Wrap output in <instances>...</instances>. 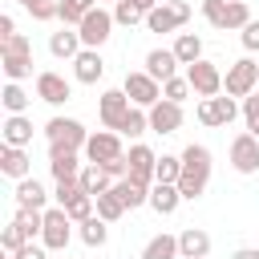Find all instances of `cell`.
I'll use <instances>...</instances> for the list:
<instances>
[{
  "mask_svg": "<svg viewBox=\"0 0 259 259\" xmlns=\"http://www.w3.org/2000/svg\"><path fill=\"white\" fill-rule=\"evenodd\" d=\"M210 166H214V158H210V150H206L202 142H190V146L182 150V174H178L182 202H194V198H202V194H206Z\"/></svg>",
  "mask_w": 259,
  "mask_h": 259,
  "instance_id": "cell-1",
  "label": "cell"
},
{
  "mask_svg": "<svg viewBox=\"0 0 259 259\" xmlns=\"http://www.w3.org/2000/svg\"><path fill=\"white\" fill-rule=\"evenodd\" d=\"M45 138H49V146H57V150H85L89 130H85L77 117H49V121H45Z\"/></svg>",
  "mask_w": 259,
  "mask_h": 259,
  "instance_id": "cell-2",
  "label": "cell"
},
{
  "mask_svg": "<svg viewBox=\"0 0 259 259\" xmlns=\"http://www.w3.org/2000/svg\"><path fill=\"white\" fill-rule=\"evenodd\" d=\"M259 85V65L251 57H239L227 65V77H223V93L227 97H251Z\"/></svg>",
  "mask_w": 259,
  "mask_h": 259,
  "instance_id": "cell-3",
  "label": "cell"
},
{
  "mask_svg": "<svg viewBox=\"0 0 259 259\" xmlns=\"http://www.w3.org/2000/svg\"><path fill=\"white\" fill-rule=\"evenodd\" d=\"M239 113H243V105H239L235 97H223V93L198 101V121H202L206 130H223V125H231Z\"/></svg>",
  "mask_w": 259,
  "mask_h": 259,
  "instance_id": "cell-4",
  "label": "cell"
},
{
  "mask_svg": "<svg viewBox=\"0 0 259 259\" xmlns=\"http://www.w3.org/2000/svg\"><path fill=\"white\" fill-rule=\"evenodd\" d=\"M73 239V219L65 206H45V231H40V243L49 251H65Z\"/></svg>",
  "mask_w": 259,
  "mask_h": 259,
  "instance_id": "cell-5",
  "label": "cell"
},
{
  "mask_svg": "<svg viewBox=\"0 0 259 259\" xmlns=\"http://www.w3.org/2000/svg\"><path fill=\"white\" fill-rule=\"evenodd\" d=\"M190 20V4L186 0H162L154 12H146V28L150 32H174Z\"/></svg>",
  "mask_w": 259,
  "mask_h": 259,
  "instance_id": "cell-6",
  "label": "cell"
},
{
  "mask_svg": "<svg viewBox=\"0 0 259 259\" xmlns=\"http://www.w3.org/2000/svg\"><path fill=\"white\" fill-rule=\"evenodd\" d=\"M113 24H117V20H113V12H105V8L97 4V8H93V12H89L81 24H77L81 45H85V49H101V45L113 36Z\"/></svg>",
  "mask_w": 259,
  "mask_h": 259,
  "instance_id": "cell-7",
  "label": "cell"
},
{
  "mask_svg": "<svg viewBox=\"0 0 259 259\" xmlns=\"http://www.w3.org/2000/svg\"><path fill=\"white\" fill-rule=\"evenodd\" d=\"M186 81H190V89H194L198 97H219V93H223V73H219V65L206 61V57H198L194 65H186Z\"/></svg>",
  "mask_w": 259,
  "mask_h": 259,
  "instance_id": "cell-8",
  "label": "cell"
},
{
  "mask_svg": "<svg viewBox=\"0 0 259 259\" xmlns=\"http://www.w3.org/2000/svg\"><path fill=\"white\" fill-rule=\"evenodd\" d=\"M121 89H125V97H130L134 105H142V109H150L154 101H162V81H154L146 69H138V73H125Z\"/></svg>",
  "mask_w": 259,
  "mask_h": 259,
  "instance_id": "cell-9",
  "label": "cell"
},
{
  "mask_svg": "<svg viewBox=\"0 0 259 259\" xmlns=\"http://www.w3.org/2000/svg\"><path fill=\"white\" fill-rule=\"evenodd\" d=\"M85 158L89 162H113V158H125V150H121V134L117 130H97V134H89V142H85Z\"/></svg>",
  "mask_w": 259,
  "mask_h": 259,
  "instance_id": "cell-10",
  "label": "cell"
},
{
  "mask_svg": "<svg viewBox=\"0 0 259 259\" xmlns=\"http://www.w3.org/2000/svg\"><path fill=\"white\" fill-rule=\"evenodd\" d=\"M36 97H40L45 105H65V101L73 97V85H69L61 73L45 69V73H36Z\"/></svg>",
  "mask_w": 259,
  "mask_h": 259,
  "instance_id": "cell-11",
  "label": "cell"
},
{
  "mask_svg": "<svg viewBox=\"0 0 259 259\" xmlns=\"http://www.w3.org/2000/svg\"><path fill=\"white\" fill-rule=\"evenodd\" d=\"M130 105H134V101L125 97V89H105V93L97 97V117H101V125H105V130H117V121L125 117Z\"/></svg>",
  "mask_w": 259,
  "mask_h": 259,
  "instance_id": "cell-12",
  "label": "cell"
},
{
  "mask_svg": "<svg viewBox=\"0 0 259 259\" xmlns=\"http://www.w3.org/2000/svg\"><path fill=\"white\" fill-rule=\"evenodd\" d=\"M231 166L239 174H255L259 170V138L255 134H239L231 142Z\"/></svg>",
  "mask_w": 259,
  "mask_h": 259,
  "instance_id": "cell-13",
  "label": "cell"
},
{
  "mask_svg": "<svg viewBox=\"0 0 259 259\" xmlns=\"http://www.w3.org/2000/svg\"><path fill=\"white\" fill-rule=\"evenodd\" d=\"M182 125V101H154L150 105V130L154 134H178Z\"/></svg>",
  "mask_w": 259,
  "mask_h": 259,
  "instance_id": "cell-14",
  "label": "cell"
},
{
  "mask_svg": "<svg viewBox=\"0 0 259 259\" xmlns=\"http://www.w3.org/2000/svg\"><path fill=\"white\" fill-rule=\"evenodd\" d=\"M125 162H130V178H138V182H146V186H154V170H158V154H154L150 146H142V142H134V146H130V154H125Z\"/></svg>",
  "mask_w": 259,
  "mask_h": 259,
  "instance_id": "cell-15",
  "label": "cell"
},
{
  "mask_svg": "<svg viewBox=\"0 0 259 259\" xmlns=\"http://www.w3.org/2000/svg\"><path fill=\"white\" fill-rule=\"evenodd\" d=\"M101 73H105V61H101L97 49H81V53L73 57V77H77L81 85H97Z\"/></svg>",
  "mask_w": 259,
  "mask_h": 259,
  "instance_id": "cell-16",
  "label": "cell"
},
{
  "mask_svg": "<svg viewBox=\"0 0 259 259\" xmlns=\"http://www.w3.org/2000/svg\"><path fill=\"white\" fill-rule=\"evenodd\" d=\"M0 174L4 178H28L32 174V158H28V150L24 146H4L0 150Z\"/></svg>",
  "mask_w": 259,
  "mask_h": 259,
  "instance_id": "cell-17",
  "label": "cell"
},
{
  "mask_svg": "<svg viewBox=\"0 0 259 259\" xmlns=\"http://www.w3.org/2000/svg\"><path fill=\"white\" fill-rule=\"evenodd\" d=\"M178 57H174V49H150L146 53V73L154 77V81H170V77H178Z\"/></svg>",
  "mask_w": 259,
  "mask_h": 259,
  "instance_id": "cell-18",
  "label": "cell"
},
{
  "mask_svg": "<svg viewBox=\"0 0 259 259\" xmlns=\"http://www.w3.org/2000/svg\"><path fill=\"white\" fill-rule=\"evenodd\" d=\"M81 49H85V45H81V32H77L73 24H65L61 32H53V36H49V53H53L57 61H73Z\"/></svg>",
  "mask_w": 259,
  "mask_h": 259,
  "instance_id": "cell-19",
  "label": "cell"
},
{
  "mask_svg": "<svg viewBox=\"0 0 259 259\" xmlns=\"http://www.w3.org/2000/svg\"><path fill=\"white\" fill-rule=\"evenodd\" d=\"M109 190L125 202V210H138V206H146V202H150V186H146V182H138V178H130V174H125V178H117Z\"/></svg>",
  "mask_w": 259,
  "mask_h": 259,
  "instance_id": "cell-20",
  "label": "cell"
},
{
  "mask_svg": "<svg viewBox=\"0 0 259 259\" xmlns=\"http://www.w3.org/2000/svg\"><path fill=\"white\" fill-rule=\"evenodd\" d=\"M178 255H182V259H206V255H210V235H206L202 227H186V231L178 235Z\"/></svg>",
  "mask_w": 259,
  "mask_h": 259,
  "instance_id": "cell-21",
  "label": "cell"
},
{
  "mask_svg": "<svg viewBox=\"0 0 259 259\" xmlns=\"http://www.w3.org/2000/svg\"><path fill=\"white\" fill-rule=\"evenodd\" d=\"M4 146H32V117H24V113H8L4 117Z\"/></svg>",
  "mask_w": 259,
  "mask_h": 259,
  "instance_id": "cell-22",
  "label": "cell"
},
{
  "mask_svg": "<svg viewBox=\"0 0 259 259\" xmlns=\"http://www.w3.org/2000/svg\"><path fill=\"white\" fill-rule=\"evenodd\" d=\"M178 202H182V190H178L174 182H154V186H150V206H154V214H174Z\"/></svg>",
  "mask_w": 259,
  "mask_h": 259,
  "instance_id": "cell-23",
  "label": "cell"
},
{
  "mask_svg": "<svg viewBox=\"0 0 259 259\" xmlns=\"http://www.w3.org/2000/svg\"><path fill=\"white\" fill-rule=\"evenodd\" d=\"M49 170H53L57 182H61V178H77V174H81L77 150H57V146H49Z\"/></svg>",
  "mask_w": 259,
  "mask_h": 259,
  "instance_id": "cell-24",
  "label": "cell"
},
{
  "mask_svg": "<svg viewBox=\"0 0 259 259\" xmlns=\"http://www.w3.org/2000/svg\"><path fill=\"white\" fill-rule=\"evenodd\" d=\"M16 206H36V210H45V206H49V190L28 174V178L16 182Z\"/></svg>",
  "mask_w": 259,
  "mask_h": 259,
  "instance_id": "cell-25",
  "label": "cell"
},
{
  "mask_svg": "<svg viewBox=\"0 0 259 259\" xmlns=\"http://www.w3.org/2000/svg\"><path fill=\"white\" fill-rule=\"evenodd\" d=\"M0 69H4L8 81L32 77V53H0Z\"/></svg>",
  "mask_w": 259,
  "mask_h": 259,
  "instance_id": "cell-26",
  "label": "cell"
},
{
  "mask_svg": "<svg viewBox=\"0 0 259 259\" xmlns=\"http://www.w3.org/2000/svg\"><path fill=\"white\" fill-rule=\"evenodd\" d=\"M146 130H150V109H142V105H130L125 117L117 121V134L121 138H142Z\"/></svg>",
  "mask_w": 259,
  "mask_h": 259,
  "instance_id": "cell-27",
  "label": "cell"
},
{
  "mask_svg": "<svg viewBox=\"0 0 259 259\" xmlns=\"http://www.w3.org/2000/svg\"><path fill=\"white\" fill-rule=\"evenodd\" d=\"M77 178H81V186H85V194H93V198H97V194H105V190L113 186V178H109V174H105V170H101L97 162H85Z\"/></svg>",
  "mask_w": 259,
  "mask_h": 259,
  "instance_id": "cell-28",
  "label": "cell"
},
{
  "mask_svg": "<svg viewBox=\"0 0 259 259\" xmlns=\"http://www.w3.org/2000/svg\"><path fill=\"white\" fill-rule=\"evenodd\" d=\"M77 227H81L77 235H81V243H85V247H105V239H109V223H105L101 214H89V219H85V223H77Z\"/></svg>",
  "mask_w": 259,
  "mask_h": 259,
  "instance_id": "cell-29",
  "label": "cell"
},
{
  "mask_svg": "<svg viewBox=\"0 0 259 259\" xmlns=\"http://www.w3.org/2000/svg\"><path fill=\"white\" fill-rule=\"evenodd\" d=\"M142 259H182L178 255V235H154L142 247Z\"/></svg>",
  "mask_w": 259,
  "mask_h": 259,
  "instance_id": "cell-30",
  "label": "cell"
},
{
  "mask_svg": "<svg viewBox=\"0 0 259 259\" xmlns=\"http://www.w3.org/2000/svg\"><path fill=\"white\" fill-rule=\"evenodd\" d=\"M93 8H97V0H61V8H57V20L77 28V24H81V20H85Z\"/></svg>",
  "mask_w": 259,
  "mask_h": 259,
  "instance_id": "cell-31",
  "label": "cell"
},
{
  "mask_svg": "<svg viewBox=\"0 0 259 259\" xmlns=\"http://www.w3.org/2000/svg\"><path fill=\"white\" fill-rule=\"evenodd\" d=\"M174 57H178L182 65H194V61L202 57V40H198L194 32H178V40H174Z\"/></svg>",
  "mask_w": 259,
  "mask_h": 259,
  "instance_id": "cell-32",
  "label": "cell"
},
{
  "mask_svg": "<svg viewBox=\"0 0 259 259\" xmlns=\"http://www.w3.org/2000/svg\"><path fill=\"white\" fill-rule=\"evenodd\" d=\"M0 101H4V109H8V113H24L32 97L20 89V81H8V85H4V93H0Z\"/></svg>",
  "mask_w": 259,
  "mask_h": 259,
  "instance_id": "cell-33",
  "label": "cell"
},
{
  "mask_svg": "<svg viewBox=\"0 0 259 259\" xmlns=\"http://www.w3.org/2000/svg\"><path fill=\"white\" fill-rule=\"evenodd\" d=\"M178 174H182V154H162L158 170H154V182H174L178 186Z\"/></svg>",
  "mask_w": 259,
  "mask_h": 259,
  "instance_id": "cell-34",
  "label": "cell"
},
{
  "mask_svg": "<svg viewBox=\"0 0 259 259\" xmlns=\"http://www.w3.org/2000/svg\"><path fill=\"white\" fill-rule=\"evenodd\" d=\"M97 214H101L105 223H117V219L125 214V202H121L113 190H105V194H97Z\"/></svg>",
  "mask_w": 259,
  "mask_h": 259,
  "instance_id": "cell-35",
  "label": "cell"
},
{
  "mask_svg": "<svg viewBox=\"0 0 259 259\" xmlns=\"http://www.w3.org/2000/svg\"><path fill=\"white\" fill-rule=\"evenodd\" d=\"M113 20H117V24H125V28H134L138 20H146V12H142L134 0H117V4H113Z\"/></svg>",
  "mask_w": 259,
  "mask_h": 259,
  "instance_id": "cell-36",
  "label": "cell"
},
{
  "mask_svg": "<svg viewBox=\"0 0 259 259\" xmlns=\"http://www.w3.org/2000/svg\"><path fill=\"white\" fill-rule=\"evenodd\" d=\"M202 16H206L210 28L227 32V0H202Z\"/></svg>",
  "mask_w": 259,
  "mask_h": 259,
  "instance_id": "cell-37",
  "label": "cell"
},
{
  "mask_svg": "<svg viewBox=\"0 0 259 259\" xmlns=\"http://www.w3.org/2000/svg\"><path fill=\"white\" fill-rule=\"evenodd\" d=\"M77 194H85V186H81V178H61L57 182V190H53V198H57V206H69Z\"/></svg>",
  "mask_w": 259,
  "mask_h": 259,
  "instance_id": "cell-38",
  "label": "cell"
},
{
  "mask_svg": "<svg viewBox=\"0 0 259 259\" xmlns=\"http://www.w3.org/2000/svg\"><path fill=\"white\" fill-rule=\"evenodd\" d=\"M251 24V8L243 0H227V28H247Z\"/></svg>",
  "mask_w": 259,
  "mask_h": 259,
  "instance_id": "cell-39",
  "label": "cell"
},
{
  "mask_svg": "<svg viewBox=\"0 0 259 259\" xmlns=\"http://www.w3.org/2000/svg\"><path fill=\"white\" fill-rule=\"evenodd\" d=\"M194 89H190V81L186 77H170V81H162V97L166 101H186Z\"/></svg>",
  "mask_w": 259,
  "mask_h": 259,
  "instance_id": "cell-40",
  "label": "cell"
},
{
  "mask_svg": "<svg viewBox=\"0 0 259 259\" xmlns=\"http://www.w3.org/2000/svg\"><path fill=\"white\" fill-rule=\"evenodd\" d=\"M24 243H28V239H24V235H20V227H16V223H8V227H4V231H0V247H4V251H8V255H16V251H20V247H24Z\"/></svg>",
  "mask_w": 259,
  "mask_h": 259,
  "instance_id": "cell-41",
  "label": "cell"
},
{
  "mask_svg": "<svg viewBox=\"0 0 259 259\" xmlns=\"http://www.w3.org/2000/svg\"><path fill=\"white\" fill-rule=\"evenodd\" d=\"M243 121H247V134L259 138V93L243 97Z\"/></svg>",
  "mask_w": 259,
  "mask_h": 259,
  "instance_id": "cell-42",
  "label": "cell"
},
{
  "mask_svg": "<svg viewBox=\"0 0 259 259\" xmlns=\"http://www.w3.org/2000/svg\"><path fill=\"white\" fill-rule=\"evenodd\" d=\"M239 40H243L247 53H259V20H251L247 28H239Z\"/></svg>",
  "mask_w": 259,
  "mask_h": 259,
  "instance_id": "cell-43",
  "label": "cell"
},
{
  "mask_svg": "<svg viewBox=\"0 0 259 259\" xmlns=\"http://www.w3.org/2000/svg\"><path fill=\"white\" fill-rule=\"evenodd\" d=\"M0 53H32V45H28V36H24V32H16V36L0 40Z\"/></svg>",
  "mask_w": 259,
  "mask_h": 259,
  "instance_id": "cell-44",
  "label": "cell"
},
{
  "mask_svg": "<svg viewBox=\"0 0 259 259\" xmlns=\"http://www.w3.org/2000/svg\"><path fill=\"white\" fill-rule=\"evenodd\" d=\"M45 251H49L45 243H40V247H36V243H24V247L16 251V259H45Z\"/></svg>",
  "mask_w": 259,
  "mask_h": 259,
  "instance_id": "cell-45",
  "label": "cell"
},
{
  "mask_svg": "<svg viewBox=\"0 0 259 259\" xmlns=\"http://www.w3.org/2000/svg\"><path fill=\"white\" fill-rule=\"evenodd\" d=\"M8 36H16V20L4 12V16H0V40H8Z\"/></svg>",
  "mask_w": 259,
  "mask_h": 259,
  "instance_id": "cell-46",
  "label": "cell"
},
{
  "mask_svg": "<svg viewBox=\"0 0 259 259\" xmlns=\"http://www.w3.org/2000/svg\"><path fill=\"white\" fill-rule=\"evenodd\" d=\"M231 259H259V247H239Z\"/></svg>",
  "mask_w": 259,
  "mask_h": 259,
  "instance_id": "cell-47",
  "label": "cell"
},
{
  "mask_svg": "<svg viewBox=\"0 0 259 259\" xmlns=\"http://www.w3.org/2000/svg\"><path fill=\"white\" fill-rule=\"evenodd\" d=\"M134 4H138V8H142V12H154V8H158V4H162V0H134Z\"/></svg>",
  "mask_w": 259,
  "mask_h": 259,
  "instance_id": "cell-48",
  "label": "cell"
},
{
  "mask_svg": "<svg viewBox=\"0 0 259 259\" xmlns=\"http://www.w3.org/2000/svg\"><path fill=\"white\" fill-rule=\"evenodd\" d=\"M97 4H101V0H97ZM109 4H117V0H109Z\"/></svg>",
  "mask_w": 259,
  "mask_h": 259,
  "instance_id": "cell-49",
  "label": "cell"
},
{
  "mask_svg": "<svg viewBox=\"0 0 259 259\" xmlns=\"http://www.w3.org/2000/svg\"><path fill=\"white\" fill-rule=\"evenodd\" d=\"M8 259H16V255H8Z\"/></svg>",
  "mask_w": 259,
  "mask_h": 259,
  "instance_id": "cell-50",
  "label": "cell"
},
{
  "mask_svg": "<svg viewBox=\"0 0 259 259\" xmlns=\"http://www.w3.org/2000/svg\"><path fill=\"white\" fill-rule=\"evenodd\" d=\"M65 259H69V255H65Z\"/></svg>",
  "mask_w": 259,
  "mask_h": 259,
  "instance_id": "cell-51",
  "label": "cell"
}]
</instances>
